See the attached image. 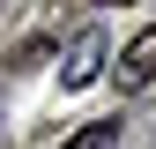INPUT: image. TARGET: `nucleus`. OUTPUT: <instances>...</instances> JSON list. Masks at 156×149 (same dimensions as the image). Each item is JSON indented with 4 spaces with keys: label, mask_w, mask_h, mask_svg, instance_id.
Listing matches in <instances>:
<instances>
[{
    "label": "nucleus",
    "mask_w": 156,
    "mask_h": 149,
    "mask_svg": "<svg viewBox=\"0 0 156 149\" xmlns=\"http://www.w3.org/2000/svg\"><path fill=\"white\" fill-rule=\"evenodd\" d=\"M112 74H119L126 89H141V82H156V30H149V37H134V45L119 52V67H112Z\"/></svg>",
    "instance_id": "2"
},
{
    "label": "nucleus",
    "mask_w": 156,
    "mask_h": 149,
    "mask_svg": "<svg viewBox=\"0 0 156 149\" xmlns=\"http://www.w3.org/2000/svg\"><path fill=\"white\" fill-rule=\"evenodd\" d=\"M112 142H119V134H112V127H82V134H74L67 149H112Z\"/></svg>",
    "instance_id": "3"
},
{
    "label": "nucleus",
    "mask_w": 156,
    "mask_h": 149,
    "mask_svg": "<svg viewBox=\"0 0 156 149\" xmlns=\"http://www.w3.org/2000/svg\"><path fill=\"white\" fill-rule=\"evenodd\" d=\"M97 60H104V30H82V37L67 45V60H60V82H67V89L97 82Z\"/></svg>",
    "instance_id": "1"
},
{
    "label": "nucleus",
    "mask_w": 156,
    "mask_h": 149,
    "mask_svg": "<svg viewBox=\"0 0 156 149\" xmlns=\"http://www.w3.org/2000/svg\"><path fill=\"white\" fill-rule=\"evenodd\" d=\"M97 8H119V0H97Z\"/></svg>",
    "instance_id": "4"
}]
</instances>
